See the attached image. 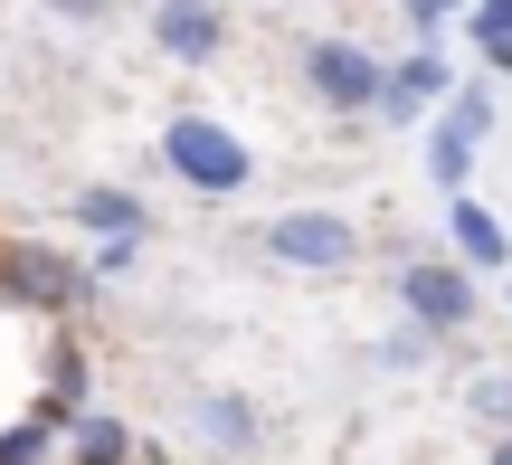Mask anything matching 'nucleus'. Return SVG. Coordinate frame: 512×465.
I'll list each match as a JSON object with an SVG mask.
<instances>
[{"label": "nucleus", "mask_w": 512, "mask_h": 465, "mask_svg": "<svg viewBox=\"0 0 512 465\" xmlns=\"http://www.w3.org/2000/svg\"><path fill=\"white\" fill-rule=\"evenodd\" d=\"M162 162L181 171V190H200V200H238V190L256 181V152L219 124V114H171L162 124Z\"/></svg>", "instance_id": "1"}, {"label": "nucleus", "mask_w": 512, "mask_h": 465, "mask_svg": "<svg viewBox=\"0 0 512 465\" xmlns=\"http://www.w3.org/2000/svg\"><path fill=\"white\" fill-rule=\"evenodd\" d=\"M256 247H266L275 266H294V276H351V266H361V228H351L342 209H275V219L256 228Z\"/></svg>", "instance_id": "2"}, {"label": "nucleus", "mask_w": 512, "mask_h": 465, "mask_svg": "<svg viewBox=\"0 0 512 465\" xmlns=\"http://www.w3.org/2000/svg\"><path fill=\"white\" fill-rule=\"evenodd\" d=\"M0 295H10L19 314H76V304L95 295V266H76L67 247H48V238H10L0 247Z\"/></svg>", "instance_id": "3"}, {"label": "nucleus", "mask_w": 512, "mask_h": 465, "mask_svg": "<svg viewBox=\"0 0 512 465\" xmlns=\"http://www.w3.org/2000/svg\"><path fill=\"white\" fill-rule=\"evenodd\" d=\"M399 314L418 323V333H465V323L484 314V285H475V266L465 257H408L399 266Z\"/></svg>", "instance_id": "4"}, {"label": "nucleus", "mask_w": 512, "mask_h": 465, "mask_svg": "<svg viewBox=\"0 0 512 465\" xmlns=\"http://www.w3.org/2000/svg\"><path fill=\"white\" fill-rule=\"evenodd\" d=\"M304 86H313L323 114H380L389 67L361 48V38H304Z\"/></svg>", "instance_id": "5"}, {"label": "nucleus", "mask_w": 512, "mask_h": 465, "mask_svg": "<svg viewBox=\"0 0 512 465\" xmlns=\"http://www.w3.org/2000/svg\"><path fill=\"white\" fill-rule=\"evenodd\" d=\"M484 133H494V95H484V86H456V95H446V114H437V133H427V181H437L446 200L475 181Z\"/></svg>", "instance_id": "6"}, {"label": "nucleus", "mask_w": 512, "mask_h": 465, "mask_svg": "<svg viewBox=\"0 0 512 465\" xmlns=\"http://www.w3.org/2000/svg\"><path fill=\"white\" fill-rule=\"evenodd\" d=\"M152 48L181 67H209V57H228V10L219 0H152Z\"/></svg>", "instance_id": "7"}, {"label": "nucleus", "mask_w": 512, "mask_h": 465, "mask_svg": "<svg viewBox=\"0 0 512 465\" xmlns=\"http://www.w3.org/2000/svg\"><path fill=\"white\" fill-rule=\"evenodd\" d=\"M446 86H456L446 57H437V48H408L399 67H389V86H380V124H418V114H437Z\"/></svg>", "instance_id": "8"}, {"label": "nucleus", "mask_w": 512, "mask_h": 465, "mask_svg": "<svg viewBox=\"0 0 512 465\" xmlns=\"http://www.w3.org/2000/svg\"><path fill=\"white\" fill-rule=\"evenodd\" d=\"M190 418H200V437L219 456H256V447H266V418H256L247 390H200V399H190Z\"/></svg>", "instance_id": "9"}, {"label": "nucleus", "mask_w": 512, "mask_h": 465, "mask_svg": "<svg viewBox=\"0 0 512 465\" xmlns=\"http://www.w3.org/2000/svg\"><path fill=\"white\" fill-rule=\"evenodd\" d=\"M67 219L86 228V238H152V209L133 200L124 181H86V190L67 200Z\"/></svg>", "instance_id": "10"}, {"label": "nucleus", "mask_w": 512, "mask_h": 465, "mask_svg": "<svg viewBox=\"0 0 512 465\" xmlns=\"http://www.w3.org/2000/svg\"><path fill=\"white\" fill-rule=\"evenodd\" d=\"M446 238H456V257L475 266V276H494V266L512 257L503 219H494V209H484V200H465V190H456V200H446Z\"/></svg>", "instance_id": "11"}, {"label": "nucleus", "mask_w": 512, "mask_h": 465, "mask_svg": "<svg viewBox=\"0 0 512 465\" xmlns=\"http://www.w3.org/2000/svg\"><path fill=\"white\" fill-rule=\"evenodd\" d=\"M76 418V399H38L29 418H10V428H0V465H48V447H57V428H67Z\"/></svg>", "instance_id": "12"}, {"label": "nucleus", "mask_w": 512, "mask_h": 465, "mask_svg": "<svg viewBox=\"0 0 512 465\" xmlns=\"http://www.w3.org/2000/svg\"><path fill=\"white\" fill-rule=\"evenodd\" d=\"M67 465H133V428L105 409H76L67 418Z\"/></svg>", "instance_id": "13"}, {"label": "nucleus", "mask_w": 512, "mask_h": 465, "mask_svg": "<svg viewBox=\"0 0 512 465\" xmlns=\"http://www.w3.org/2000/svg\"><path fill=\"white\" fill-rule=\"evenodd\" d=\"M465 409H475V428H484V437H512V371H475Z\"/></svg>", "instance_id": "14"}, {"label": "nucleus", "mask_w": 512, "mask_h": 465, "mask_svg": "<svg viewBox=\"0 0 512 465\" xmlns=\"http://www.w3.org/2000/svg\"><path fill=\"white\" fill-rule=\"evenodd\" d=\"M427 342H437V333L399 323V333H380V342H370V361H380V371H418V361H427Z\"/></svg>", "instance_id": "15"}, {"label": "nucleus", "mask_w": 512, "mask_h": 465, "mask_svg": "<svg viewBox=\"0 0 512 465\" xmlns=\"http://www.w3.org/2000/svg\"><path fill=\"white\" fill-rule=\"evenodd\" d=\"M48 390L86 409V352H76V342H57V352H48Z\"/></svg>", "instance_id": "16"}, {"label": "nucleus", "mask_w": 512, "mask_h": 465, "mask_svg": "<svg viewBox=\"0 0 512 465\" xmlns=\"http://www.w3.org/2000/svg\"><path fill=\"white\" fill-rule=\"evenodd\" d=\"M399 10H408V29H418V48H427V38H437L446 19H465L475 0H399Z\"/></svg>", "instance_id": "17"}, {"label": "nucleus", "mask_w": 512, "mask_h": 465, "mask_svg": "<svg viewBox=\"0 0 512 465\" xmlns=\"http://www.w3.org/2000/svg\"><path fill=\"white\" fill-rule=\"evenodd\" d=\"M48 19H67V29H114V0H38Z\"/></svg>", "instance_id": "18"}, {"label": "nucleus", "mask_w": 512, "mask_h": 465, "mask_svg": "<svg viewBox=\"0 0 512 465\" xmlns=\"http://www.w3.org/2000/svg\"><path fill=\"white\" fill-rule=\"evenodd\" d=\"M133 257H143V238H95V257H86V266H95V285H114Z\"/></svg>", "instance_id": "19"}, {"label": "nucleus", "mask_w": 512, "mask_h": 465, "mask_svg": "<svg viewBox=\"0 0 512 465\" xmlns=\"http://www.w3.org/2000/svg\"><path fill=\"white\" fill-rule=\"evenodd\" d=\"M465 29H475V48L512 38V0H475V10H465Z\"/></svg>", "instance_id": "20"}, {"label": "nucleus", "mask_w": 512, "mask_h": 465, "mask_svg": "<svg viewBox=\"0 0 512 465\" xmlns=\"http://www.w3.org/2000/svg\"><path fill=\"white\" fill-rule=\"evenodd\" d=\"M484 67H494V76H512V38H494V48H484Z\"/></svg>", "instance_id": "21"}, {"label": "nucleus", "mask_w": 512, "mask_h": 465, "mask_svg": "<svg viewBox=\"0 0 512 465\" xmlns=\"http://www.w3.org/2000/svg\"><path fill=\"white\" fill-rule=\"evenodd\" d=\"M484 465H512V437H494V447H484Z\"/></svg>", "instance_id": "22"}]
</instances>
